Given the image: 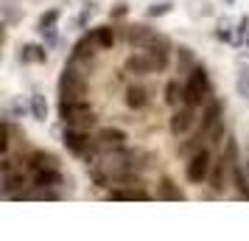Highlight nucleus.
Here are the masks:
<instances>
[{"label":"nucleus","instance_id":"nucleus-1","mask_svg":"<svg viewBox=\"0 0 249 241\" xmlns=\"http://www.w3.org/2000/svg\"><path fill=\"white\" fill-rule=\"evenodd\" d=\"M59 115H62V121L68 124V127H92L95 124V112H92V107L87 104V98L84 101H59Z\"/></svg>","mask_w":249,"mask_h":241},{"label":"nucleus","instance_id":"nucleus-2","mask_svg":"<svg viewBox=\"0 0 249 241\" xmlns=\"http://www.w3.org/2000/svg\"><path fill=\"white\" fill-rule=\"evenodd\" d=\"M59 95L65 101H84L87 98V79L81 76L79 70L65 68L59 76Z\"/></svg>","mask_w":249,"mask_h":241},{"label":"nucleus","instance_id":"nucleus-3","mask_svg":"<svg viewBox=\"0 0 249 241\" xmlns=\"http://www.w3.org/2000/svg\"><path fill=\"white\" fill-rule=\"evenodd\" d=\"M207 98H210V81H207V73H204L202 68H193L191 79H188V84H185V104L202 107Z\"/></svg>","mask_w":249,"mask_h":241},{"label":"nucleus","instance_id":"nucleus-4","mask_svg":"<svg viewBox=\"0 0 249 241\" xmlns=\"http://www.w3.org/2000/svg\"><path fill=\"white\" fill-rule=\"evenodd\" d=\"M221 112H224L221 101H210L207 110H204L202 132L210 138V143H221V138H224V121H221Z\"/></svg>","mask_w":249,"mask_h":241},{"label":"nucleus","instance_id":"nucleus-5","mask_svg":"<svg viewBox=\"0 0 249 241\" xmlns=\"http://www.w3.org/2000/svg\"><path fill=\"white\" fill-rule=\"evenodd\" d=\"M126 70L135 76H148V73H162L160 59L151 51H135L132 56H126Z\"/></svg>","mask_w":249,"mask_h":241},{"label":"nucleus","instance_id":"nucleus-6","mask_svg":"<svg viewBox=\"0 0 249 241\" xmlns=\"http://www.w3.org/2000/svg\"><path fill=\"white\" fill-rule=\"evenodd\" d=\"M210 168H213V160H210V151L207 149H199L193 154L188 166H185V177H188V183H204L207 177H210Z\"/></svg>","mask_w":249,"mask_h":241},{"label":"nucleus","instance_id":"nucleus-7","mask_svg":"<svg viewBox=\"0 0 249 241\" xmlns=\"http://www.w3.org/2000/svg\"><path fill=\"white\" fill-rule=\"evenodd\" d=\"M65 146H68V151H73V154H81V157H90L92 154V138L84 132V129L79 127H68V132H65Z\"/></svg>","mask_w":249,"mask_h":241},{"label":"nucleus","instance_id":"nucleus-8","mask_svg":"<svg viewBox=\"0 0 249 241\" xmlns=\"http://www.w3.org/2000/svg\"><path fill=\"white\" fill-rule=\"evenodd\" d=\"M193 124H196V112H193L191 104H185V107H179L177 112L171 115V132L179 138V135H188L193 129Z\"/></svg>","mask_w":249,"mask_h":241},{"label":"nucleus","instance_id":"nucleus-9","mask_svg":"<svg viewBox=\"0 0 249 241\" xmlns=\"http://www.w3.org/2000/svg\"><path fill=\"white\" fill-rule=\"evenodd\" d=\"M126 39H129V45L135 48V51H143V48H148L157 39V34H154L148 25H132V28L126 31Z\"/></svg>","mask_w":249,"mask_h":241},{"label":"nucleus","instance_id":"nucleus-10","mask_svg":"<svg viewBox=\"0 0 249 241\" xmlns=\"http://www.w3.org/2000/svg\"><path fill=\"white\" fill-rule=\"evenodd\" d=\"M95 140H98V146H104V149H121L126 143V132L124 129H115V127H104V129H98Z\"/></svg>","mask_w":249,"mask_h":241},{"label":"nucleus","instance_id":"nucleus-11","mask_svg":"<svg viewBox=\"0 0 249 241\" xmlns=\"http://www.w3.org/2000/svg\"><path fill=\"white\" fill-rule=\"evenodd\" d=\"M34 185L36 188H56V185H62V174L56 171V166L36 168L34 171Z\"/></svg>","mask_w":249,"mask_h":241},{"label":"nucleus","instance_id":"nucleus-12","mask_svg":"<svg viewBox=\"0 0 249 241\" xmlns=\"http://www.w3.org/2000/svg\"><path fill=\"white\" fill-rule=\"evenodd\" d=\"M95 48H98V42H95V37L87 34V37H81L79 42H76V48H73V62H79V59H90L92 54H95Z\"/></svg>","mask_w":249,"mask_h":241},{"label":"nucleus","instance_id":"nucleus-13","mask_svg":"<svg viewBox=\"0 0 249 241\" xmlns=\"http://www.w3.org/2000/svg\"><path fill=\"white\" fill-rule=\"evenodd\" d=\"M126 107H129V110H146L148 107V93L143 90V87L132 84V87L126 90Z\"/></svg>","mask_w":249,"mask_h":241},{"label":"nucleus","instance_id":"nucleus-14","mask_svg":"<svg viewBox=\"0 0 249 241\" xmlns=\"http://www.w3.org/2000/svg\"><path fill=\"white\" fill-rule=\"evenodd\" d=\"M235 160H230V157H218L213 163V174H210V185H213V191H221L224 188V171L227 166H232Z\"/></svg>","mask_w":249,"mask_h":241},{"label":"nucleus","instance_id":"nucleus-15","mask_svg":"<svg viewBox=\"0 0 249 241\" xmlns=\"http://www.w3.org/2000/svg\"><path fill=\"white\" fill-rule=\"evenodd\" d=\"M25 163H28V168H48V166H56V157L51 154V151H31L28 157H25Z\"/></svg>","mask_w":249,"mask_h":241},{"label":"nucleus","instance_id":"nucleus-16","mask_svg":"<svg viewBox=\"0 0 249 241\" xmlns=\"http://www.w3.org/2000/svg\"><path fill=\"white\" fill-rule=\"evenodd\" d=\"M92 37H95V42H98L101 51L115 45V28L112 25H98V28H92Z\"/></svg>","mask_w":249,"mask_h":241},{"label":"nucleus","instance_id":"nucleus-17","mask_svg":"<svg viewBox=\"0 0 249 241\" xmlns=\"http://www.w3.org/2000/svg\"><path fill=\"white\" fill-rule=\"evenodd\" d=\"M232 180H235L238 196H241V199H249V174H244V168L235 166V163H232Z\"/></svg>","mask_w":249,"mask_h":241},{"label":"nucleus","instance_id":"nucleus-18","mask_svg":"<svg viewBox=\"0 0 249 241\" xmlns=\"http://www.w3.org/2000/svg\"><path fill=\"white\" fill-rule=\"evenodd\" d=\"M165 101H168L171 107H177L179 101H185V87H182L179 81H168V84H165Z\"/></svg>","mask_w":249,"mask_h":241},{"label":"nucleus","instance_id":"nucleus-19","mask_svg":"<svg viewBox=\"0 0 249 241\" xmlns=\"http://www.w3.org/2000/svg\"><path fill=\"white\" fill-rule=\"evenodd\" d=\"M45 59H48L45 48H39V45H25L20 51V62H45Z\"/></svg>","mask_w":249,"mask_h":241},{"label":"nucleus","instance_id":"nucleus-20","mask_svg":"<svg viewBox=\"0 0 249 241\" xmlns=\"http://www.w3.org/2000/svg\"><path fill=\"white\" fill-rule=\"evenodd\" d=\"M160 196L168 199V202H179V199H185V194H182L171 180H162V183H160Z\"/></svg>","mask_w":249,"mask_h":241},{"label":"nucleus","instance_id":"nucleus-21","mask_svg":"<svg viewBox=\"0 0 249 241\" xmlns=\"http://www.w3.org/2000/svg\"><path fill=\"white\" fill-rule=\"evenodd\" d=\"M31 112H34L36 121H45V115H48V104H45V98H42L39 93H34V95H31Z\"/></svg>","mask_w":249,"mask_h":241},{"label":"nucleus","instance_id":"nucleus-22","mask_svg":"<svg viewBox=\"0 0 249 241\" xmlns=\"http://www.w3.org/2000/svg\"><path fill=\"white\" fill-rule=\"evenodd\" d=\"M235 87H238V95H244V98H249V70H244V73L238 76Z\"/></svg>","mask_w":249,"mask_h":241},{"label":"nucleus","instance_id":"nucleus-23","mask_svg":"<svg viewBox=\"0 0 249 241\" xmlns=\"http://www.w3.org/2000/svg\"><path fill=\"white\" fill-rule=\"evenodd\" d=\"M9 146H12V124H9V121H3V140H0L3 154H9Z\"/></svg>","mask_w":249,"mask_h":241},{"label":"nucleus","instance_id":"nucleus-24","mask_svg":"<svg viewBox=\"0 0 249 241\" xmlns=\"http://www.w3.org/2000/svg\"><path fill=\"white\" fill-rule=\"evenodd\" d=\"M56 20H59V12L56 9H51L48 14L39 17V28H51V25H56Z\"/></svg>","mask_w":249,"mask_h":241},{"label":"nucleus","instance_id":"nucleus-25","mask_svg":"<svg viewBox=\"0 0 249 241\" xmlns=\"http://www.w3.org/2000/svg\"><path fill=\"white\" fill-rule=\"evenodd\" d=\"M171 12V3H157L148 9V17H160V14H168Z\"/></svg>","mask_w":249,"mask_h":241},{"label":"nucleus","instance_id":"nucleus-26","mask_svg":"<svg viewBox=\"0 0 249 241\" xmlns=\"http://www.w3.org/2000/svg\"><path fill=\"white\" fill-rule=\"evenodd\" d=\"M124 14H126V6L124 3H118V9L112 12V17H124Z\"/></svg>","mask_w":249,"mask_h":241},{"label":"nucleus","instance_id":"nucleus-27","mask_svg":"<svg viewBox=\"0 0 249 241\" xmlns=\"http://www.w3.org/2000/svg\"><path fill=\"white\" fill-rule=\"evenodd\" d=\"M244 42H247V48H249V31H247V37H244Z\"/></svg>","mask_w":249,"mask_h":241},{"label":"nucleus","instance_id":"nucleus-28","mask_svg":"<svg viewBox=\"0 0 249 241\" xmlns=\"http://www.w3.org/2000/svg\"><path fill=\"white\" fill-rule=\"evenodd\" d=\"M247 174H249V154H247Z\"/></svg>","mask_w":249,"mask_h":241}]
</instances>
